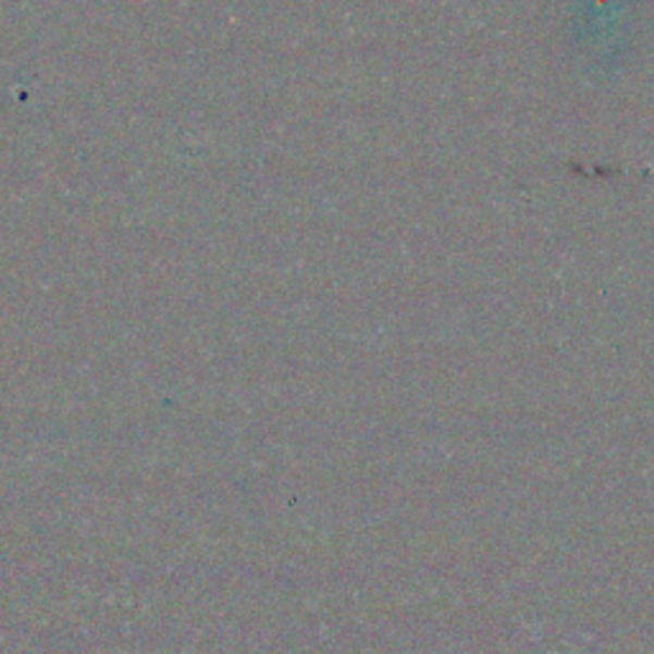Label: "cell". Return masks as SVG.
Instances as JSON below:
<instances>
[{
    "instance_id": "cell-1",
    "label": "cell",
    "mask_w": 654,
    "mask_h": 654,
    "mask_svg": "<svg viewBox=\"0 0 654 654\" xmlns=\"http://www.w3.org/2000/svg\"><path fill=\"white\" fill-rule=\"evenodd\" d=\"M580 11L576 13H593L596 11V26L619 28V16L627 11V0H580Z\"/></svg>"
}]
</instances>
